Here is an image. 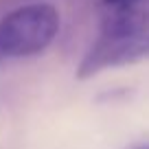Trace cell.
<instances>
[{
    "label": "cell",
    "instance_id": "3957f363",
    "mask_svg": "<svg viewBox=\"0 0 149 149\" xmlns=\"http://www.w3.org/2000/svg\"><path fill=\"white\" fill-rule=\"evenodd\" d=\"M101 33L110 35H143L149 33V0H121L103 5Z\"/></svg>",
    "mask_w": 149,
    "mask_h": 149
},
{
    "label": "cell",
    "instance_id": "7a4b0ae2",
    "mask_svg": "<svg viewBox=\"0 0 149 149\" xmlns=\"http://www.w3.org/2000/svg\"><path fill=\"white\" fill-rule=\"evenodd\" d=\"M149 59V33L143 35H110L101 33L84 55L77 77L92 79L105 70L123 68Z\"/></svg>",
    "mask_w": 149,
    "mask_h": 149
},
{
    "label": "cell",
    "instance_id": "277c9868",
    "mask_svg": "<svg viewBox=\"0 0 149 149\" xmlns=\"http://www.w3.org/2000/svg\"><path fill=\"white\" fill-rule=\"evenodd\" d=\"M130 149H149V143H138V145H132Z\"/></svg>",
    "mask_w": 149,
    "mask_h": 149
},
{
    "label": "cell",
    "instance_id": "6da1fadb",
    "mask_svg": "<svg viewBox=\"0 0 149 149\" xmlns=\"http://www.w3.org/2000/svg\"><path fill=\"white\" fill-rule=\"evenodd\" d=\"M61 26L59 11L48 2L24 5L0 18V57L22 59L46 51Z\"/></svg>",
    "mask_w": 149,
    "mask_h": 149
},
{
    "label": "cell",
    "instance_id": "5b68a950",
    "mask_svg": "<svg viewBox=\"0 0 149 149\" xmlns=\"http://www.w3.org/2000/svg\"><path fill=\"white\" fill-rule=\"evenodd\" d=\"M112 2H121V0H103V5H112Z\"/></svg>",
    "mask_w": 149,
    "mask_h": 149
}]
</instances>
